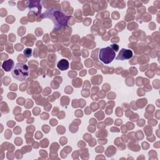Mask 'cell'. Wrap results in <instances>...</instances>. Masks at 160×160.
<instances>
[{
	"label": "cell",
	"mask_w": 160,
	"mask_h": 160,
	"mask_svg": "<svg viewBox=\"0 0 160 160\" xmlns=\"http://www.w3.org/2000/svg\"><path fill=\"white\" fill-rule=\"evenodd\" d=\"M133 52L131 49H127L123 48L120 50L119 53V55L116 58V60H130V59L133 57Z\"/></svg>",
	"instance_id": "277c9868"
},
{
	"label": "cell",
	"mask_w": 160,
	"mask_h": 160,
	"mask_svg": "<svg viewBox=\"0 0 160 160\" xmlns=\"http://www.w3.org/2000/svg\"><path fill=\"white\" fill-rule=\"evenodd\" d=\"M32 53V49L30 48H27L24 49V56H26L27 58H30L31 56Z\"/></svg>",
	"instance_id": "52a82bcc"
},
{
	"label": "cell",
	"mask_w": 160,
	"mask_h": 160,
	"mask_svg": "<svg viewBox=\"0 0 160 160\" xmlns=\"http://www.w3.org/2000/svg\"><path fill=\"white\" fill-rule=\"evenodd\" d=\"M15 39H16V37L14 36L13 34H11V35H10V41H14L15 40Z\"/></svg>",
	"instance_id": "9c48e42d"
},
{
	"label": "cell",
	"mask_w": 160,
	"mask_h": 160,
	"mask_svg": "<svg viewBox=\"0 0 160 160\" xmlns=\"http://www.w3.org/2000/svg\"><path fill=\"white\" fill-rule=\"evenodd\" d=\"M43 15L46 18L52 20L55 24V31L62 28L63 27L67 26L68 20L70 18V16H66L61 11L56 10L55 8L47 10L43 14Z\"/></svg>",
	"instance_id": "6da1fadb"
},
{
	"label": "cell",
	"mask_w": 160,
	"mask_h": 160,
	"mask_svg": "<svg viewBox=\"0 0 160 160\" xmlns=\"http://www.w3.org/2000/svg\"><path fill=\"white\" fill-rule=\"evenodd\" d=\"M14 61L12 60H6L3 62V65H2V68L6 72L10 71L12 70L14 67Z\"/></svg>",
	"instance_id": "8992f818"
},
{
	"label": "cell",
	"mask_w": 160,
	"mask_h": 160,
	"mask_svg": "<svg viewBox=\"0 0 160 160\" xmlns=\"http://www.w3.org/2000/svg\"><path fill=\"white\" fill-rule=\"evenodd\" d=\"M14 78L20 81H25L29 76L30 70L28 65L24 63H17L11 72Z\"/></svg>",
	"instance_id": "7a4b0ae2"
},
{
	"label": "cell",
	"mask_w": 160,
	"mask_h": 160,
	"mask_svg": "<svg viewBox=\"0 0 160 160\" xmlns=\"http://www.w3.org/2000/svg\"><path fill=\"white\" fill-rule=\"evenodd\" d=\"M111 48L113 50H115V52H116L118 51V48H119V47H118V46L116 45H112L111 46Z\"/></svg>",
	"instance_id": "ba28073f"
},
{
	"label": "cell",
	"mask_w": 160,
	"mask_h": 160,
	"mask_svg": "<svg viewBox=\"0 0 160 160\" xmlns=\"http://www.w3.org/2000/svg\"><path fill=\"white\" fill-rule=\"evenodd\" d=\"M58 68L61 71H65L69 68L70 63L68 61L66 60V59H62L57 64Z\"/></svg>",
	"instance_id": "5b68a950"
},
{
	"label": "cell",
	"mask_w": 160,
	"mask_h": 160,
	"mask_svg": "<svg viewBox=\"0 0 160 160\" xmlns=\"http://www.w3.org/2000/svg\"><path fill=\"white\" fill-rule=\"evenodd\" d=\"M99 59L101 61L105 64H109L114 60L116 53L114 50L109 46L102 48L99 52Z\"/></svg>",
	"instance_id": "3957f363"
}]
</instances>
